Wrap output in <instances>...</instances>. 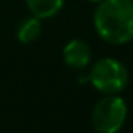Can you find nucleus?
Listing matches in <instances>:
<instances>
[{
    "instance_id": "nucleus-1",
    "label": "nucleus",
    "mask_w": 133,
    "mask_h": 133,
    "mask_svg": "<svg viewBox=\"0 0 133 133\" xmlns=\"http://www.w3.org/2000/svg\"><path fill=\"white\" fill-rule=\"evenodd\" d=\"M100 39L113 45L133 41V0H102L92 16Z\"/></svg>"
},
{
    "instance_id": "nucleus-2",
    "label": "nucleus",
    "mask_w": 133,
    "mask_h": 133,
    "mask_svg": "<svg viewBox=\"0 0 133 133\" xmlns=\"http://www.w3.org/2000/svg\"><path fill=\"white\" fill-rule=\"evenodd\" d=\"M127 66L116 58H100L92 64L88 74V82L102 94H121L128 85Z\"/></svg>"
},
{
    "instance_id": "nucleus-3",
    "label": "nucleus",
    "mask_w": 133,
    "mask_h": 133,
    "mask_svg": "<svg viewBox=\"0 0 133 133\" xmlns=\"http://www.w3.org/2000/svg\"><path fill=\"white\" fill-rule=\"evenodd\" d=\"M127 111V103L119 94L105 96L91 111V125L99 133H116L124 127Z\"/></svg>"
},
{
    "instance_id": "nucleus-4",
    "label": "nucleus",
    "mask_w": 133,
    "mask_h": 133,
    "mask_svg": "<svg viewBox=\"0 0 133 133\" xmlns=\"http://www.w3.org/2000/svg\"><path fill=\"white\" fill-rule=\"evenodd\" d=\"M92 50L83 39H72L63 49V61L72 69H85L91 63Z\"/></svg>"
},
{
    "instance_id": "nucleus-5",
    "label": "nucleus",
    "mask_w": 133,
    "mask_h": 133,
    "mask_svg": "<svg viewBox=\"0 0 133 133\" xmlns=\"http://www.w3.org/2000/svg\"><path fill=\"white\" fill-rule=\"evenodd\" d=\"M42 33V21L36 16H28L24 17L16 28V38L22 44H31L36 39H39Z\"/></svg>"
},
{
    "instance_id": "nucleus-6",
    "label": "nucleus",
    "mask_w": 133,
    "mask_h": 133,
    "mask_svg": "<svg viewBox=\"0 0 133 133\" xmlns=\"http://www.w3.org/2000/svg\"><path fill=\"white\" fill-rule=\"evenodd\" d=\"M28 11L41 21L56 16L64 5V0H25Z\"/></svg>"
},
{
    "instance_id": "nucleus-7",
    "label": "nucleus",
    "mask_w": 133,
    "mask_h": 133,
    "mask_svg": "<svg viewBox=\"0 0 133 133\" xmlns=\"http://www.w3.org/2000/svg\"><path fill=\"white\" fill-rule=\"evenodd\" d=\"M89 2H92V3H99V2H102V0H89Z\"/></svg>"
}]
</instances>
